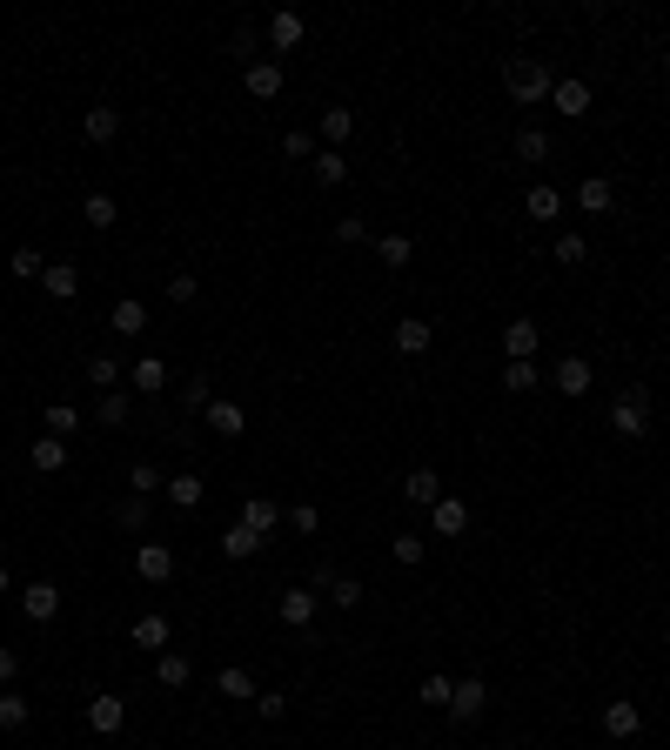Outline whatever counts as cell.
I'll use <instances>...</instances> for the list:
<instances>
[{"mask_svg": "<svg viewBox=\"0 0 670 750\" xmlns=\"http://www.w3.org/2000/svg\"><path fill=\"white\" fill-rule=\"evenodd\" d=\"M155 677H161L168 690H188V684H195V663L181 657V650H161V657H155Z\"/></svg>", "mask_w": 670, "mask_h": 750, "instance_id": "603a6c76", "label": "cell"}, {"mask_svg": "<svg viewBox=\"0 0 670 750\" xmlns=\"http://www.w3.org/2000/svg\"><path fill=\"white\" fill-rule=\"evenodd\" d=\"M181 402H188L195 416H208V402H215V389H208V375H188V389H181Z\"/></svg>", "mask_w": 670, "mask_h": 750, "instance_id": "f6af8a7d", "label": "cell"}, {"mask_svg": "<svg viewBox=\"0 0 670 750\" xmlns=\"http://www.w3.org/2000/svg\"><path fill=\"white\" fill-rule=\"evenodd\" d=\"M121 724H128V697H94L88 704V730L94 737H114Z\"/></svg>", "mask_w": 670, "mask_h": 750, "instance_id": "8fae6325", "label": "cell"}, {"mask_svg": "<svg viewBox=\"0 0 670 750\" xmlns=\"http://www.w3.org/2000/svg\"><path fill=\"white\" fill-rule=\"evenodd\" d=\"M128 382H134V396H161V389H168V362H161V355H141L128 369Z\"/></svg>", "mask_w": 670, "mask_h": 750, "instance_id": "9a60e30c", "label": "cell"}, {"mask_svg": "<svg viewBox=\"0 0 670 750\" xmlns=\"http://www.w3.org/2000/svg\"><path fill=\"white\" fill-rule=\"evenodd\" d=\"M389 556H396L402 570H416L423 563V536H389Z\"/></svg>", "mask_w": 670, "mask_h": 750, "instance_id": "7bdbcfd3", "label": "cell"}, {"mask_svg": "<svg viewBox=\"0 0 670 750\" xmlns=\"http://www.w3.org/2000/svg\"><path fill=\"white\" fill-rule=\"evenodd\" d=\"M242 523H248V530H255V536L268 543V536L282 530V509L268 503V496H248V503H242Z\"/></svg>", "mask_w": 670, "mask_h": 750, "instance_id": "2e32d148", "label": "cell"}, {"mask_svg": "<svg viewBox=\"0 0 670 750\" xmlns=\"http://www.w3.org/2000/svg\"><path fill=\"white\" fill-rule=\"evenodd\" d=\"M610 201H617V188L603 175H583V188H577V208L583 215H610Z\"/></svg>", "mask_w": 670, "mask_h": 750, "instance_id": "cb8c5ba5", "label": "cell"}, {"mask_svg": "<svg viewBox=\"0 0 670 750\" xmlns=\"http://www.w3.org/2000/svg\"><path fill=\"white\" fill-rule=\"evenodd\" d=\"M155 489H168V476H161L155 463H134L128 469V496H155Z\"/></svg>", "mask_w": 670, "mask_h": 750, "instance_id": "8d00e7d4", "label": "cell"}, {"mask_svg": "<svg viewBox=\"0 0 670 750\" xmlns=\"http://www.w3.org/2000/svg\"><path fill=\"white\" fill-rule=\"evenodd\" d=\"M302 34H309V21H302V14H275V21H268V47H275V54L302 47Z\"/></svg>", "mask_w": 670, "mask_h": 750, "instance_id": "44dd1931", "label": "cell"}, {"mask_svg": "<svg viewBox=\"0 0 670 750\" xmlns=\"http://www.w3.org/2000/svg\"><path fill=\"white\" fill-rule=\"evenodd\" d=\"M429 530L436 536H463L469 530V503L463 496H436V503H429Z\"/></svg>", "mask_w": 670, "mask_h": 750, "instance_id": "ba28073f", "label": "cell"}, {"mask_svg": "<svg viewBox=\"0 0 670 750\" xmlns=\"http://www.w3.org/2000/svg\"><path fill=\"white\" fill-rule=\"evenodd\" d=\"M402 496H409V503H436V496H443V476H436V469H409V476H402Z\"/></svg>", "mask_w": 670, "mask_h": 750, "instance_id": "4316f807", "label": "cell"}, {"mask_svg": "<svg viewBox=\"0 0 670 750\" xmlns=\"http://www.w3.org/2000/svg\"><path fill=\"white\" fill-rule=\"evenodd\" d=\"M108 329L121 335V342H134V335L148 329V309H141V302L128 295V302H114V309H108Z\"/></svg>", "mask_w": 670, "mask_h": 750, "instance_id": "ac0fdd59", "label": "cell"}, {"mask_svg": "<svg viewBox=\"0 0 670 750\" xmlns=\"http://www.w3.org/2000/svg\"><path fill=\"white\" fill-rule=\"evenodd\" d=\"M289 530H295V536H315V530H322V509H315V503H295V509H289Z\"/></svg>", "mask_w": 670, "mask_h": 750, "instance_id": "7dc6e473", "label": "cell"}, {"mask_svg": "<svg viewBox=\"0 0 670 750\" xmlns=\"http://www.w3.org/2000/svg\"><path fill=\"white\" fill-rule=\"evenodd\" d=\"M215 684H222V697H255V677H248L242 663H228V670L215 677Z\"/></svg>", "mask_w": 670, "mask_h": 750, "instance_id": "60d3db41", "label": "cell"}, {"mask_svg": "<svg viewBox=\"0 0 670 750\" xmlns=\"http://www.w3.org/2000/svg\"><path fill=\"white\" fill-rule=\"evenodd\" d=\"M335 242H342V248L369 242V221H362V215H342V221H335Z\"/></svg>", "mask_w": 670, "mask_h": 750, "instance_id": "c3c4849f", "label": "cell"}, {"mask_svg": "<svg viewBox=\"0 0 670 750\" xmlns=\"http://www.w3.org/2000/svg\"><path fill=\"white\" fill-rule=\"evenodd\" d=\"M81 221H88V228H114V221H121V201H114L108 188H94V195L81 201Z\"/></svg>", "mask_w": 670, "mask_h": 750, "instance_id": "484cf974", "label": "cell"}, {"mask_svg": "<svg viewBox=\"0 0 670 750\" xmlns=\"http://www.w3.org/2000/svg\"><path fill=\"white\" fill-rule=\"evenodd\" d=\"M322 134H329V148H342V141L356 134V114L349 108H322Z\"/></svg>", "mask_w": 670, "mask_h": 750, "instance_id": "e575fe53", "label": "cell"}, {"mask_svg": "<svg viewBox=\"0 0 670 750\" xmlns=\"http://www.w3.org/2000/svg\"><path fill=\"white\" fill-rule=\"evenodd\" d=\"M195 295H201V282L188 275V268H181V275H168V302H195Z\"/></svg>", "mask_w": 670, "mask_h": 750, "instance_id": "db71d44e", "label": "cell"}, {"mask_svg": "<svg viewBox=\"0 0 670 750\" xmlns=\"http://www.w3.org/2000/svg\"><path fill=\"white\" fill-rule=\"evenodd\" d=\"M168 496H175V509H201L208 483H201V476H175V483H168Z\"/></svg>", "mask_w": 670, "mask_h": 750, "instance_id": "74e56055", "label": "cell"}, {"mask_svg": "<svg viewBox=\"0 0 670 750\" xmlns=\"http://www.w3.org/2000/svg\"><path fill=\"white\" fill-rule=\"evenodd\" d=\"M309 168H315V181H322V188H342V181H349V161H342V148H329V155H315Z\"/></svg>", "mask_w": 670, "mask_h": 750, "instance_id": "d6a6232c", "label": "cell"}, {"mask_svg": "<svg viewBox=\"0 0 670 750\" xmlns=\"http://www.w3.org/2000/svg\"><path fill=\"white\" fill-rule=\"evenodd\" d=\"M81 134H88L94 148H108L114 134H121V108H108V101H101V108H88V114H81Z\"/></svg>", "mask_w": 670, "mask_h": 750, "instance_id": "5bb4252c", "label": "cell"}, {"mask_svg": "<svg viewBox=\"0 0 670 750\" xmlns=\"http://www.w3.org/2000/svg\"><path fill=\"white\" fill-rule=\"evenodd\" d=\"M536 349H543V329H536V322H510V329H503V362H536Z\"/></svg>", "mask_w": 670, "mask_h": 750, "instance_id": "9c48e42d", "label": "cell"}, {"mask_svg": "<svg viewBox=\"0 0 670 750\" xmlns=\"http://www.w3.org/2000/svg\"><path fill=\"white\" fill-rule=\"evenodd\" d=\"M329 596H335V610H356V603H362V583H356V576H335Z\"/></svg>", "mask_w": 670, "mask_h": 750, "instance_id": "816d5d0a", "label": "cell"}, {"mask_svg": "<svg viewBox=\"0 0 670 750\" xmlns=\"http://www.w3.org/2000/svg\"><path fill=\"white\" fill-rule=\"evenodd\" d=\"M503 88H510V101H523V108H530V101H550V88H557V81H550V67L536 61V54H516V61L503 67Z\"/></svg>", "mask_w": 670, "mask_h": 750, "instance_id": "6da1fadb", "label": "cell"}, {"mask_svg": "<svg viewBox=\"0 0 670 750\" xmlns=\"http://www.w3.org/2000/svg\"><path fill=\"white\" fill-rule=\"evenodd\" d=\"M516 161H550V134L523 128V134H516Z\"/></svg>", "mask_w": 670, "mask_h": 750, "instance_id": "f35d334b", "label": "cell"}, {"mask_svg": "<svg viewBox=\"0 0 670 750\" xmlns=\"http://www.w3.org/2000/svg\"><path fill=\"white\" fill-rule=\"evenodd\" d=\"M134 650H148V657H161V650H168V637H175V623L161 617V610H148V617H134Z\"/></svg>", "mask_w": 670, "mask_h": 750, "instance_id": "52a82bcc", "label": "cell"}, {"mask_svg": "<svg viewBox=\"0 0 670 750\" xmlns=\"http://www.w3.org/2000/svg\"><path fill=\"white\" fill-rule=\"evenodd\" d=\"M523 208H530V221H543V228H550V221L563 215V195H557V188H550V181H536L530 195H523Z\"/></svg>", "mask_w": 670, "mask_h": 750, "instance_id": "d4e9b609", "label": "cell"}, {"mask_svg": "<svg viewBox=\"0 0 670 750\" xmlns=\"http://www.w3.org/2000/svg\"><path fill=\"white\" fill-rule=\"evenodd\" d=\"M429 335H436V329H429L423 315H402V322H396V349H402V355H423Z\"/></svg>", "mask_w": 670, "mask_h": 750, "instance_id": "f1b7e54d", "label": "cell"}, {"mask_svg": "<svg viewBox=\"0 0 670 750\" xmlns=\"http://www.w3.org/2000/svg\"><path fill=\"white\" fill-rule=\"evenodd\" d=\"M114 523H121L128 536H141L148 530V496H121V503H114Z\"/></svg>", "mask_w": 670, "mask_h": 750, "instance_id": "4dcf8cb0", "label": "cell"}, {"mask_svg": "<svg viewBox=\"0 0 670 750\" xmlns=\"http://www.w3.org/2000/svg\"><path fill=\"white\" fill-rule=\"evenodd\" d=\"M21 610H27V623H54L61 590H54V583H27V590H21Z\"/></svg>", "mask_w": 670, "mask_h": 750, "instance_id": "4fadbf2b", "label": "cell"}, {"mask_svg": "<svg viewBox=\"0 0 670 750\" xmlns=\"http://www.w3.org/2000/svg\"><path fill=\"white\" fill-rule=\"evenodd\" d=\"M637 730H644V710L630 704V697H610V704H603V737L624 744V737H637Z\"/></svg>", "mask_w": 670, "mask_h": 750, "instance_id": "5b68a950", "label": "cell"}, {"mask_svg": "<svg viewBox=\"0 0 670 750\" xmlns=\"http://www.w3.org/2000/svg\"><path fill=\"white\" fill-rule=\"evenodd\" d=\"M134 576H141V583H168V576H175V550H168V543H141V550H134Z\"/></svg>", "mask_w": 670, "mask_h": 750, "instance_id": "8992f818", "label": "cell"}, {"mask_svg": "<svg viewBox=\"0 0 670 750\" xmlns=\"http://www.w3.org/2000/svg\"><path fill=\"white\" fill-rule=\"evenodd\" d=\"M21 724H27V697L0 690V730H21Z\"/></svg>", "mask_w": 670, "mask_h": 750, "instance_id": "bcb514c9", "label": "cell"}, {"mask_svg": "<svg viewBox=\"0 0 670 750\" xmlns=\"http://www.w3.org/2000/svg\"><path fill=\"white\" fill-rule=\"evenodd\" d=\"M7 590H14V576H7V570H0V596H7Z\"/></svg>", "mask_w": 670, "mask_h": 750, "instance_id": "9f6ffc18", "label": "cell"}, {"mask_svg": "<svg viewBox=\"0 0 670 750\" xmlns=\"http://www.w3.org/2000/svg\"><path fill=\"white\" fill-rule=\"evenodd\" d=\"M14 677H21V650H14V643H0V684H14Z\"/></svg>", "mask_w": 670, "mask_h": 750, "instance_id": "11a10c76", "label": "cell"}, {"mask_svg": "<svg viewBox=\"0 0 670 750\" xmlns=\"http://www.w3.org/2000/svg\"><path fill=\"white\" fill-rule=\"evenodd\" d=\"M121 375H128V369H121L114 355H94V362H88V382L101 389V396H108V389H121Z\"/></svg>", "mask_w": 670, "mask_h": 750, "instance_id": "836d02e7", "label": "cell"}, {"mask_svg": "<svg viewBox=\"0 0 670 750\" xmlns=\"http://www.w3.org/2000/svg\"><path fill=\"white\" fill-rule=\"evenodd\" d=\"M282 710H289V697H282V690H255V717L282 724Z\"/></svg>", "mask_w": 670, "mask_h": 750, "instance_id": "681fc988", "label": "cell"}, {"mask_svg": "<svg viewBox=\"0 0 670 750\" xmlns=\"http://www.w3.org/2000/svg\"><path fill=\"white\" fill-rule=\"evenodd\" d=\"M449 690H456V677H423V690H416V697H423L429 710H449Z\"/></svg>", "mask_w": 670, "mask_h": 750, "instance_id": "ee69618b", "label": "cell"}, {"mask_svg": "<svg viewBox=\"0 0 670 750\" xmlns=\"http://www.w3.org/2000/svg\"><path fill=\"white\" fill-rule=\"evenodd\" d=\"M376 255H382L389 268H409V262H416V242H409V235H382Z\"/></svg>", "mask_w": 670, "mask_h": 750, "instance_id": "d590c367", "label": "cell"}, {"mask_svg": "<svg viewBox=\"0 0 670 750\" xmlns=\"http://www.w3.org/2000/svg\"><path fill=\"white\" fill-rule=\"evenodd\" d=\"M41 288L54 295V302H74V295H81V268H74V262H54V268L41 275Z\"/></svg>", "mask_w": 670, "mask_h": 750, "instance_id": "7402d4cb", "label": "cell"}, {"mask_svg": "<svg viewBox=\"0 0 670 750\" xmlns=\"http://www.w3.org/2000/svg\"><path fill=\"white\" fill-rule=\"evenodd\" d=\"M483 710H490V684H483V677H456V690H449V717H456V724H476Z\"/></svg>", "mask_w": 670, "mask_h": 750, "instance_id": "3957f363", "label": "cell"}, {"mask_svg": "<svg viewBox=\"0 0 670 750\" xmlns=\"http://www.w3.org/2000/svg\"><path fill=\"white\" fill-rule=\"evenodd\" d=\"M47 262H41V248H14V282H41Z\"/></svg>", "mask_w": 670, "mask_h": 750, "instance_id": "ab89813d", "label": "cell"}, {"mask_svg": "<svg viewBox=\"0 0 670 750\" xmlns=\"http://www.w3.org/2000/svg\"><path fill=\"white\" fill-rule=\"evenodd\" d=\"M583 255H590V242H583V235H557V262H563V268H583Z\"/></svg>", "mask_w": 670, "mask_h": 750, "instance_id": "f907efd6", "label": "cell"}, {"mask_svg": "<svg viewBox=\"0 0 670 750\" xmlns=\"http://www.w3.org/2000/svg\"><path fill=\"white\" fill-rule=\"evenodd\" d=\"M550 382H557L563 396H590V382H597V369H590L583 355H563L557 369H550Z\"/></svg>", "mask_w": 670, "mask_h": 750, "instance_id": "30bf717a", "label": "cell"}, {"mask_svg": "<svg viewBox=\"0 0 670 750\" xmlns=\"http://www.w3.org/2000/svg\"><path fill=\"white\" fill-rule=\"evenodd\" d=\"M208 429H215V436H228V442H235V436H242V429H248L242 402H222V396H215V402H208Z\"/></svg>", "mask_w": 670, "mask_h": 750, "instance_id": "ffe728a7", "label": "cell"}, {"mask_svg": "<svg viewBox=\"0 0 670 750\" xmlns=\"http://www.w3.org/2000/svg\"><path fill=\"white\" fill-rule=\"evenodd\" d=\"M242 88L255 94V101H275V94H282V61H248Z\"/></svg>", "mask_w": 670, "mask_h": 750, "instance_id": "7c38bea8", "label": "cell"}, {"mask_svg": "<svg viewBox=\"0 0 670 750\" xmlns=\"http://www.w3.org/2000/svg\"><path fill=\"white\" fill-rule=\"evenodd\" d=\"M536 382H543V369H536V362H503V389H510V396H530Z\"/></svg>", "mask_w": 670, "mask_h": 750, "instance_id": "1f68e13d", "label": "cell"}, {"mask_svg": "<svg viewBox=\"0 0 670 750\" xmlns=\"http://www.w3.org/2000/svg\"><path fill=\"white\" fill-rule=\"evenodd\" d=\"M41 422H47V436H61V442L74 436V429H81V416H74V409H67V402H54V409H47Z\"/></svg>", "mask_w": 670, "mask_h": 750, "instance_id": "b9f144b4", "label": "cell"}, {"mask_svg": "<svg viewBox=\"0 0 670 750\" xmlns=\"http://www.w3.org/2000/svg\"><path fill=\"white\" fill-rule=\"evenodd\" d=\"M282 155H289V161H315V141L302 128H289V134H282Z\"/></svg>", "mask_w": 670, "mask_h": 750, "instance_id": "f5cc1de1", "label": "cell"}, {"mask_svg": "<svg viewBox=\"0 0 670 750\" xmlns=\"http://www.w3.org/2000/svg\"><path fill=\"white\" fill-rule=\"evenodd\" d=\"M610 429H617V436H624V442L650 436V389H644V382L617 396V409H610Z\"/></svg>", "mask_w": 670, "mask_h": 750, "instance_id": "7a4b0ae2", "label": "cell"}, {"mask_svg": "<svg viewBox=\"0 0 670 750\" xmlns=\"http://www.w3.org/2000/svg\"><path fill=\"white\" fill-rule=\"evenodd\" d=\"M590 101H597V94H590V81H577V74L550 88V108H557L563 121H583V114H590Z\"/></svg>", "mask_w": 670, "mask_h": 750, "instance_id": "277c9868", "label": "cell"}, {"mask_svg": "<svg viewBox=\"0 0 670 750\" xmlns=\"http://www.w3.org/2000/svg\"><path fill=\"white\" fill-rule=\"evenodd\" d=\"M222 556L228 563H248V556H262V536L248 530V523H228L222 530Z\"/></svg>", "mask_w": 670, "mask_h": 750, "instance_id": "d6986e66", "label": "cell"}, {"mask_svg": "<svg viewBox=\"0 0 670 750\" xmlns=\"http://www.w3.org/2000/svg\"><path fill=\"white\" fill-rule=\"evenodd\" d=\"M128 416H134V396H128V389H108V396L94 402V422H101V429H128Z\"/></svg>", "mask_w": 670, "mask_h": 750, "instance_id": "e0dca14e", "label": "cell"}, {"mask_svg": "<svg viewBox=\"0 0 670 750\" xmlns=\"http://www.w3.org/2000/svg\"><path fill=\"white\" fill-rule=\"evenodd\" d=\"M27 463L41 469V476H54V469H67V442L61 436H41L34 449H27Z\"/></svg>", "mask_w": 670, "mask_h": 750, "instance_id": "f546056e", "label": "cell"}, {"mask_svg": "<svg viewBox=\"0 0 670 750\" xmlns=\"http://www.w3.org/2000/svg\"><path fill=\"white\" fill-rule=\"evenodd\" d=\"M282 623H289V630H309L315 623V590H282Z\"/></svg>", "mask_w": 670, "mask_h": 750, "instance_id": "83f0119b", "label": "cell"}]
</instances>
